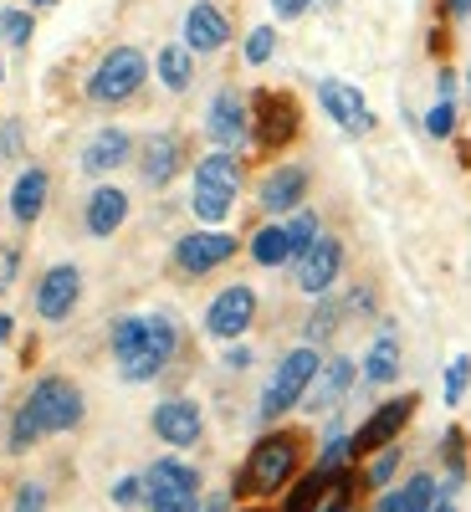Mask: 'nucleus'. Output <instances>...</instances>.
<instances>
[{"label":"nucleus","instance_id":"5","mask_svg":"<svg viewBox=\"0 0 471 512\" xmlns=\"http://www.w3.org/2000/svg\"><path fill=\"white\" fill-rule=\"evenodd\" d=\"M149 82V57L139 47H108L98 57V67L88 72V103L98 108H123V103H134L139 88Z\"/></svg>","mask_w":471,"mask_h":512},{"label":"nucleus","instance_id":"10","mask_svg":"<svg viewBox=\"0 0 471 512\" xmlns=\"http://www.w3.org/2000/svg\"><path fill=\"white\" fill-rule=\"evenodd\" d=\"M344 241H338L333 231H318L303 251L292 256V282H297V292H308V297H323V292H333L338 287V277H344Z\"/></svg>","mask_w":471,"mask_h":512},{"label":"nucleus","instance_id":"17","mask_svg":"<svg viewBox=\"0 0 471 512\" xmlns=\"http://www.w3.org/2000/svg\"><path fill=\"white\" fill-rule=\"evenodd\" d=\"M318 103H323V113L344 128V134H354V139L374 128L369 98L354 88V82H344V77H323V82H318Z\"/></svg>","mask_w":471,"mask_h":512},{"label":"nucleus","instance_id":"36","mask_svg":"<svg viewBox=\"0 0 471 512\" xmlns=\"http://www.w3.org/2000/svg\"><path fill=\"white\" fill-rule=\"evenodd\" d=\"M36 441H41V425H36V415H31L26 405H16V415H11V441H6V446H11L16 456H26Z\"/></svg>","mask_w":471,"mask_h":512},{"label":"nucleus","instance_id":"45","mask_svg":"<svg viewBox=\"0 0 471 512\" xmlns=\"http://www.w3.org/2000/svg\"><path fill=\"white\" fill-rule=\"evenodd\" d=\"M456 88H461L456 72H451V67H441V72H436V98H456Z\"/></svg>","mask_w":471,"mask_h":512},{"label":"nucleus","instance_id":"47","mask_svg":"<svg viewBox=\"0 0 471 512\" xmlns=\"http://www.w3.org/2000/svg\"><path fill=\"white\" fill-rule=\"evenodd\" d=\"M11 338H16V318L0 313V344H11Z\"/></svg>","mask_w":471,"mask_h":512},{"label":"nucleus","instance_id":"12","mask_svg":"<svg viewBox=\"0 0 471 512\" xmlns=\"http://www.w3.org/2000/svg\"><path fill=\"white\" fill-rule=\"evenodd\" d=\"M256 313H262V303H256V287H246V282L221 287L216 297H210V308H205V333L221 338V344H236V338L251 333Z\"/></svg>","mask_w":471,"mask_h":512},{"label":"nucleus","instance_id":"1","mask_svg":"<svg viewBox=\"0 0 471 512\" xmlns=\"http://www.w3.org/2000/svg\"><path fill=\"white\" fill-rule=\"evenodd\" d=\"M108 349H113L123 384H149L180 354V323L169 313H123V318H113Z\"/></svg>","mask_w":471,"mask_h":512},{"label":"nucleus","instance_id":"50","mask_svg":"<svg viewBox=\"0 0 471 512\" xmlns=\"http://www.w3.org/2000/svg\"><path fill=\"white\" fill-rule=\"evenodd\" d=\"M466 98H471V62H466Z\"/></svg>","mask_w":471,"mask_h":512},{"label":"nucleus","instance_id":"43","mask_svg":"<svg viewBox=\"0 0 471 512\" xmlns=\"http://www.w3.org/2000/svg\"><path fill=\"white\" fill-rule=\"evenodd\" d=\"M313 6H318V0H272V11H277L282 21H297V16L313 11Z\"/></svg>","mask_w":471,"mask_h":512},{"label":"nucleus","instance_id":"16","mask_svg":"<svg viewBox=\"0 0 471 512\" xmlns=\"http://www.w3.org/2000/svg\"><path fill=\"white\" fill-rule=\"evenodd\" d=\"M415 405H420V395H395V400H384L359 431H354V456H374L379 446H395L400 441V431L415 420Z\"/></svg>","mask_w":471,"mask_h":512},{"label":"nucleus","instance_id":"4","mask_svg":"<svg viewBox=\"0 0 471 512\" xmlns=\"http://www.w3.org/2000/svg\"><path fill=\"white\" fill-rule=\"evenodd\" d=\"M246 103H251V144L262 154H287L303 139V103L287 88H256Z\"/></svg>","mask_w":471,"mask_h":512},{"label":"nucleus","instance_id":"35","mask_svg":"<svg viewBox=\"0 0 471 512\" xmlns=\"http://www.w3.org/2000/svg\"><path fill=\"white\" fill-rule=\"evenodd\" d=\"M395 472H400V446H379L364 466V487H390Z\"/></svg>","mask_w":471,"mask_h":512},{"label":"nucleus","instance_id":"2","mask_svg":"<svg viewBox=\"0 0 471 512\" xmlns=\"http://www.w3.org/2000/svg\"><path fill=\"white\" fill-rule=\"evenodd\" d=\"M297 466H303V436H297V431H267L262 441L246 451L231 492L267 502V497H277V492H287L297 482Z\"/></svg>","mask_w":471,"mask_h":512},{"label":"nucleus","instance_id":"38","mask_svg":"<svg viewBox=\"0 0 471 512\" xmlns=\"http://www.w3.org/2000/svg\"><path fill=\"white\" fill-rule=\"evenodd\" d=\"M466 390H471V354H456V359L446 364V405L456 410V405L466 400Z\"/></svg>","mask_w":471,"mask_h":512},{"label":"nucleus","instance_id":"27","mask_svg":"<svg viewBox=\"0 0 471 512\" xmlns=\"http://www.w3.org/2000/svg\"><path fill=\"white\" fill-rule=\"evenodd\" d=\"M154 77L164 82V93H190V82H195V52L185 47V41H169V47H159Z\"/></svg>","mask_w":471,"mask_h":512},{"label":"nucleus","instance_id":"44","mask_svg":"<svg viewBox=\"0 0 471 512\" xmlns=\"http://www.w3.org/2000/svg\"><path fill=\"white\" fill-rule=\"evenodd\" d=\"M236 507V492H210V497H200V512H231Z\"/></svg>","mask_w":471,"mask_h":512},{"label":"nucleus","instance_id":"7","mask_svg":"<svg viewBox=\"0 0 471 512\" xmlns=\"http://www.w3.org/2000/svg\"><path fill=\"white\" fill-rule=\"evenodd\" d=\"M26 410L36 415L41 436H62V431H77L88 405H82V390L67 379V374H41L26 395Z\"/></svg>","mask_w":471,"mask_h":512},{"label":"nucleus","instance_id":"9","mask_svg":"<svg viewBox=\"0 0 471 512\" xmlns=\"http://www.w3.org/2000/svg\"><path fill=\"white\" fill-rule=\"evenodd\" d=\"M236 251H241V241H236L226 226H200V231H185V236L175 241L169 262H175L180 277H210V272H221Z\"/></svg>","mask_w":471,"mask_h":512},{"label":"nucleus","instance_id":"41","mask_svg":"<svg viewBox=\"0 0 471 512\" xmlns=\"http://www.w3.org/2000/svg\"><path fill=\"white\" fill-rule=\"evenodd\" d=\"M113 502L118 507H139L144 502V477H118L113 482Z\"/></svg>","mask_w":471,"mask_h":512},{"label":"nucleus","instance_id":"49","mask_svg":"<svg viewBox=\"0 0 471 512\" xmlns=\"http://www.w3.org/2000/svg\"><path fill=\"white\" fill-rule=\"evenodd\" d=\"M431 512H456V502H451V497H441V502H436Z\"/></svg>","mask_w":471,"mask_h":512},{"label":"nucleus","instance_id":"30","mask_svg":"<svg viewBox=\"0 0 471 512\" xmlns=\"http://www.w3.org/2000/svg\"><path fill=\"white\" fill-rule=\"evenodd\" d=\"M425 134H431V139H456V134H461V108H456V98H436L431 108H425Z\"/></svg>","mask_w":471,"mask_h":512},{"label":"nucleus","instance_id":"40","mask_svg":"<svg viewBox=\"0 0 471 512\" xmlns=\"http://www.w3.org/2000/svg\"><path fill=\"white\" fill-rule=\"evenodd\" d=\"M16 512H47V487H41V482H21L16 487Z\"/></svg>","mask_w":471,"mask_h":512},{"label":"nucleus","instance_id":"23","mask_svg":"<svg viewBox=\"0 0 471 512\" xmlns=\"http://www.w3.org/2000/svg\"><path fill=\"white\" fill-rule=\"evenodd\" d=\"M47 195H52V175L41 164H26L16 185H11V221L16 226H36L41 210H47Z\"/></svg>","mask_w":471,"mask_h":512},{"label":"nucleus","instance_id":"24","mask_svg":"<svg viewBox=\"0 0 471 512\" xmlns=\"http://www.w3.org/2000/svg\"><path fill=\"white\" fill-rule=\"evenodd\" d=\"M441 502V482L431 477V472H415L405 487H390L379 502H374V512H431Z\"/></svg>","mask_w":471,"mask_h":512},{"label":"nucleus","instance_id":"33","mask_svg":"<svg viewBox=\"0 0 471 512\" xmlns=\"http://www.w3.org/2000/svg\"><path fill=\"white\" fill-rule=\"evenodd\" d=\"M241 57H246V67H267L277 57V26H251Z\"/></svg>","mask_w":471,"mask_h":512},{"label":"nucleus","instance_id":"31","mask_svg":"<svg viewBox=\"0 0 471 512\" xmlns=\"http://www.w3.org/2000/svg\"><path fill=\"white\" fill-rule=\"evenodd\" d=\"M338 318H344V303H338L333 292H323V297H318V308H313V318H308V344H313V349L338 328Z\"/></svg>","mask_w":471,"mask_h":512},{"label":"nucleus","instance_id":"18","mask_svg":"<svg viewBox=\"0 0 471 512\" xmlns=\"http://www.w3.org/2000/svg\"><path fill=\"white\" fill-rule=\"evenodd\" d=\"M149 425H154V436H159L164 446H175V451L200 446V436H205V415H200V405H195V400H185V395L159 400V405H154V415H149Z\"/></svg>","mask_w":471,"mask_h":512},{"label":"nucleus","instance_id":"25","mask_svg":"<svg viewBox=\"0 0 471 512\" xmlns=\"http://www.w3.org/2000/svg\"><path fill=\"white\" fill-rule=\"evenodd\" d=\"M359 374H364L369 384H395V379H400V333H395V323H384V328L374 333V344H369Z\"/></svg>","mask_w":471,"mask_h":512},{"label":"nucleus","instance_id":"3","mask_svg":"<svg viewBox=\"0 0 471 512\" xmlns=\"http://www.w3.org/2000/svg\"><path fill=\"white\" fill-rule=\"evenodd\" d=\"M241 185H246V164L241 154L231 149H210L195 159V180H190V210L200 226H226L231 210L241 200Z\"/></svg>","mask_w":471,"mask_h":512},{"label":"nucleus","instance_id":"39","mask_svg":"<svg viewBox=\"0 0 471 512\" xmlns=\"http://www.w3.org/2000/svg\"><path fill=\"white\" fill-rule=\"evenodd\" d=\"M16 277H21V246L0 241V292H11V287H16Z\"/></svg>","mask_w":471,"mask_h":512},{"label":"nucleus","instance_id":"13","mask_svg":"<svg viewBox=\"0 0 471 512\" xmlns=\"http://www.w3.org/2000/svg\"><path fill=\"white\" fill-rule=\"evenodd\" d=\"M308 190H313V175L308 164H272L262 180H256V205L267 216H292V210L308 205Z\"/></svg>","mask_w":471,"mask_h":512},{"label":"nucleus","instance_id":"32","mask_svg":"<svg viewBox=\"0 0 471 512\" xmlns=\"http://www.w3.org/2000/svg\"><path fill=\"white\" fill-rule=\"evenodd\" d=\"M0 36H6V47H26L36 36V16L21 6H0Z\"/></svg>","mask_w":471,"mask_h":512},{"label":"nucleus","instance_id":"34","mask_svg":"<svg viewBox=\"0 0 471 512\" xmlns=\"http://www.w3.org/2000/svg\"><path fill=\"white\" fill-rule=\"evenodd\" d=\"M349 461H354V431H338L333 425V431L323 436V446H318V466L333 472V466H349Z\"/></svg>","mask_w":471,"mask_h":512},{"label":"nucleus","instance_id":"11","mask_svg":"<svg viewBox=\"0 0 471 512\" xmlns=\"http://www.w3.org/2000/svg\"><path fill=\"white\" fill-rule=\"evenodd\" d=\"M205 139L216 149H231V154H241L251 144V103L241 88H221L205 103Z\"/></svg>","mask_w":471,"mask_h":512},{"label":"nucleus","instance_id":"19","mask_svg":"<svg viewBox=\"0 0 471 512\" xmlns=\"http://www.w3.org/2000/svg\"><path fill=\"white\" fill-rule=\"evenodd\" d=\"M185 47L195 57H216L221 47H231V16L216 6V0H195V6L185 11Z\"/></svg>","mask_w":471,"mask_h":512},{"label":"nucleus","instance_id":"29","mask_svg":"<svg viewBox=\"0 0 471 512\" xmlns=\"http://www.w3.org/2000/svg\"><path fill=\"white\" fill-rule=\"evenodd\" d=\"M323 487H328V466L308 472L303 482H292V487H287V502H282V512H313V502L323 497Z\"/></svg>","mask_w":471,"mask_h":512},{"label":"nucleus","instance_id":"51","mask_svg":"<svg viewBox=\"0 0 471 512\" xmlns=\"http://www.w3.org/2000/svg\"><path fill=\"white\" fill-rule=\"evenodd\" d=\"M0 82H6V62H0Z\"/></svg>","mask_w":471,"mask_h":512},{"label":"nucleus","instance_id":"46","mask_svg":"<svg viewBox=\"0 0 471 512\" xmlns=\"http://www.w3.org/2000/svg\"><path fill=\"white\" fill-rule=\"evenodd\" d=\"M221 364L241 374V369H251V349H226V359H221Z\"/></svg>","mask_w":471,"mask_h":512},{"label":"nucleus","instance_id":"14","mask_svg":"<svg viewBox=\"0 0 471 512\" xmlns=\"http://www.w3.org/2000/svg\"><path fill=\"white\" fill-rule=\"evenodd\" d=\"M134 159H139V180H144L149 190H164V185L185 169V134H175V128H159V134H149V139L134 144Z\"/></svg>","mask_w":471,"mask_h":512},{"label":"nucleus","instance_id":"37","mask_svg":"<svg viewBox=\"0 0 471 512\" xmlns=\"http://www.w3.org/2000/svg\"><path fill=\"white\" fill-rule=\"evenodd\" d=\"M282 221H287V236H292V256L303 251V246H308V241H313L318 231H323L318 210H308V205H303V210H292V216H282Z\"/></svg>","mask_w":471,"mask_h":512},{"label":"nucleus","instance_id":"26","mask_svg":"<svg viewBox=\"0 0 471 512\" xmlns=\"http://www.w3.org/2000/svg\"><path fill=\"white\" fill-rule=\"evenodd\" d=\"M246 256L256 267H287L292 262V236H287V221H267V226H256L246 236Z\"/></svg>","mask_w":471,"mask_h":512},{"label":"nucleus","instance_id":"20","mask_svg":"<svg viewBox=\"0 0 471 512\" xmlns=\"http://www.w3.org/2000/svg\"><path fill=\"white\" fill-rule=\"evenodd\" d=\"M128 159H134V134H128V128H98V134L82 144V154H77L82 175H93V180L113 175V169H123Z\"/></svg>","mask_w":471,"mask_h":512},{"label":"nucleus","instance_id":"6","mask_svg":"<svg viewBox=\"0 0 471 512\" xmlns=\"http://www.w3.org/2000/svg\"><path fill=\"white\" fill-rule=\"evenodd\" d=\"M318 364H323V359H318V349H313V344H297V349H287V354L277 359L272 379H267L262 400H256V420H282L287 410L303 405V395H308V384H313Z\"/></svg>","mask_w":471,"mask_h":512},{"label":"nucleus","instance_id":"22","mask_svg":"<svg viewBox=\"0 0 471 512\" xmlns=\"http://www.w3.org/2000/svg\"><path fill=\"white\" fill-rule=\"evenodd\" d=\"M123 221H128V195L118 185H98L88 200H82V231L88 236L108 241V236L123 231Z\"/></svg>","mask_w":471,"mask_h":512},{"label":"nucleus","instance_id":"28","mask_svg":"<svg viewBox=\"0 0 471 512\" xmlns=\"http://www.w3.org/2000/svg\"><path fill=\"white\" fill-rule=\"evenodd\" d=\"M441 461H446V477H441V497H456L466 487V472H471V451H466V431H451L441 436Z\"/></svg>","mask_w":471,"mask_h":512},{"label":"nucleus","instance_id":"21","mask_svg":"<svg viewBox=\"0 0 471 512\" xmlns=\"http://www.w3.org/2000/svg\"><path fill=\"white\" fill-rule=\"evenodd\" d=\"M354 379H359V364L349 354H333L318 364L313 384H308V395H303V410H333L338 400H344L354 390Z\"/></svg>","mask_w":471,"mask_h":512},{"label":"nucleus","instance_id":"15","mask_svg":"<svg viewBox=\"0 0 471 512\" xmlns=\"http://www.w3.org/2000/svg\"><path fill=\"white\" fill-rule=\"evenodd\" d=\"M77 303H82V272H77L72 262H57V267L41 272V282H36V292H31V308H36L41 323L72 318Z\"/></svg>","mask_w":471,"mask_h":512},{"label":"nucleus","instance_id":"48","mask_svg":"<svg viewBox=\"0 0 471 512\" xmlns=\"http://www.w3.org/2000/svg\"><path fill=\"white\" fill-rule=\"evenodd\" d=\"M26 6H31V11H52V6H57V0H26Z\"/></svg>","mask_w":471,"mask_h":512},{"label":"nucleus","instance_id":"8","mask_svg":"<svg viewBox=\"0 0 471 512\" xmlns=\"http://www.w3.org/2000/svg\"><path fill=\"white\" fill-rule=\"evenodd\" d=\"M144 507L149 512H200V472L180 456H159L144 472Z\"/></svg>","mask_w":471,"mask_h":512},{"label":"nucleus","instance_id":"42","mask_svg":"<svg viewBox=\"0 0 471 512\" xmlns=\"http://www.w3.org/2000/svg\"><path fill=\"white\" fill-rule=\"evenodd\" d=\"M21 144H26V134H21V123L11 118L6 128H0V159H21Z\"/></svg>","mask_w":471,"mask_h":512}]
</instances>
